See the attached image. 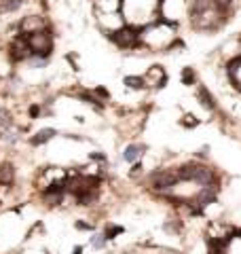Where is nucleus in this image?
Instances as JSON below:
<instances>
[{
	"label": "nucleus",
	"mask_w": 241,
	"mask_h": 254,
	"mask_svg": "<svg viewBox=\"0 0 241 254\" xmlns=\"http://www.w3.org/2000/svg\"><path fill=\"white\" fill-rule=\"evenodd\" d=\"M140 34L142 28H135L131 23H123L119 30L106 34V38L120 51H135L140 47Z\"/></svg>",
	"instance_id": "1"
},
{
	"label": "nucleus",
	"mask_w": 241,
	"mask_h": 254,
	"mask_svg": "<svg viewBox=\"0 0 241 254\" xmlns=\"http://www.w3.org/2000/svg\"><path fill=\"white\" fill-rule=\"evenodd\" d=\"M26 38H28L30 49H32V55H38V58H47V60H49L51 55H53L55 36H53V30H51V28L32 32V34H26Z\"/></svg>",
	"instance_id": "2"
},
{
	"label": "nucleus",
	"mask_w": 241,
	"mask_h": 254,
	"mask_svg": "<svg viewBox=\"0 0 241 254\" xmlns=\"http://www.w3.org/2000/svg\"><path fill=\"white\" fill-rule=\"evenodd\" d=\"M4 53H6V58H9L11 64H26L32 58V49L28 45L26 34H21L19 30L15 32V34H11L9 43L4 47Z\"/></svg>",
	"instance_id": "3"
},
{
	"label": "nucleus",
	"mask_w": 241,
	"mask_h": 254,
	"mask_svg": "<svg viewBox=\"0 0 241 254\" xmlns=\"http://www.w3.org/2000/svg\"><path fill=\"white\" fill-rule=\"evenodd\" d=\"M45 28H51V21L43 13H28L17 21V30L21 34H32V32H38Z\"/></svg>",
	"instance_id": "4"
},
{
	"label": "nucleus",
	"mask_w": 241,
	"mask_h": 254,
	"mask_svg": "<svg viewBox=\"0 0 241 254\" xmlns=\"http://www.w3.org/2000/svg\"><path fill=\"white\" fill-rule=\"evenodd\" d=\"M144 78V87L146 89H163V87L167 85V72H165V68L163 66H150L146 72L142 74Z\"/></svg>",
	"instance_id": "5"
},
{
	"label": "nucleus",
	"mask_w": 241,
	"mask_h": 254,
	"mask_svg": "<svg viewBox=\"0 0 241 254\" xmlns=\"http://www.w3.org/2000/svg\"><path fill=\"white\" fill-rule=\"evenodd\" d=\"M195 98H197L199 104L207 110V113H218V102H216L212 91L207 89L205 85H201V83L195 85Z\"/></svg>",
	"instance_id": "6"
},
{
	"label": "nucleus",
	"mask_w": 241,
	"mask_h": 254,
	"mask_svg": "<svg viewBox=\"0 0 241 254\" xmlns=\"http://www.w3.org/2000/svg\"><path fill=\"white\" fill-rule=\"evenodd\" d=\"M144 153H146V146L140 144V142H131V144H127L123 148L120 157H123V161H127V163H135V161H142Z\"/></svg>",
	"instance_id": "7"
},
{
	"label": "nucleus",
	"mask_w": 241,
	"mask_h": 254,
	"mask_svg": "<svg viewBox=\"0 0 241 254\" xmlns=\"http://www.w3.org/2000/svg\"><path fill=\"white\" fill-rule=\"evenodd\" d=\"M15 180H17V170H15V165L9 161H2L0 163V187L11 189L15 185Z\"/></svg>",
	"instance_id": "8"
},
{
	"label": "nucleus",
	"mask_w": 241,
	"mask_h": 254,
	"mask_svg": "<svg viewBox=\"0 0 241 254\" xmlns=\"http://www.w3.org/2000/svg\"><path fill=\"white\" fill-rule=\"evenodd\" d=\"M55 136H58V129H53V127H43V129H38L34 136L30 138V144L32 146H43L47 142H51Z\"/></svg>",
	"instance_id": "9"
},
{
	"label": "nucleus",
	"mask_w": 241,
	"mask_h": 254,
	"mask_svg": "<svg viewBox=\"0 0 241 254\" xmlns=\"http://www.w3.org/2000/svg\"><path fill=\"white\" fill-rule=\"evenodd\" d=\"M13 125H15V121H13V115L9 113V110H4V108H0V136H9L11 133V129H13Z\"/></svg>",
	"instance_id": "10"
},
{
	"label": "nucleus",
	"mask_w": 241,
	"mask_h": 254,
	"mask_svg": "<svg viewBox=\"0 0 241 254\" xmlns=\"http://www.w3.org/2000/svg\"><path fill=\"white\" fill-rule=\"evenodd\" d=\"M123 85L129 91H144V89H146V87H144L142 74H127V76H123Z\"/></svg>",
	"instance_id": "11"
},
{
	"label": "nucleus",
	"mask_w": 241,
	"mask_h": 254,
	"mask_svg": "<svg viewBox=\"0 0 241 254\" xmlns=\"http://www.w3.org/2000/svg\"><path fill=\"white\" fill-rule=\"evenodd\" d=\"M182 83L188 85V87H195L197 85V72H195V68H184L182 70Z\"/></svg>",
	"instance_id": "12"
},
{
	"label": "nucleus",
	"mask_w": 241,
	"mask_h": 254,
	"mask_svg": "<svg viewBox=\"0 0 241 254\" xmlns=\"http://www.w3.org/2000/svg\"><path fill=\"white\" fill-rule=\"evenodd\" d=\"M106 235H104V233H95L93 237H91V246H93V248H104V246H106Z\"/></svg>",
	"instance_id": "13"
},
{
	"label": "nucleus",
	"mask_w": 241,
	"mask_h": 254,
	"mask_svg": "<svg viewBox=\"0 0 241 254\" xmlns=\"http://www.w3.org/2000/svg\"><path fill=\"white\" fill-rule=\"evenodd\" d=\"M180 125H184V127H197L199 125V119L195 117V115H184L182 117V121H180Z\"/></svg>",
	"instance_id": "14"
},
{
	"label": "nucleus",
	"mask_w": 241,
	"mask_h": 254,
	"mask_svg": "<svg viewBox=\"0 0 241 254\" xmlns=\"http://www.w3.org/2000/svg\"><path fill=\"white\" fill-rule=\"evenodd\" d=\"M119 233H123V227H106L104 229V235H106V240H115V235H119Z\"/></svg>",
	"instance_id": "15"
}]
</instances>
